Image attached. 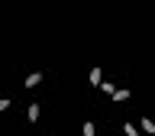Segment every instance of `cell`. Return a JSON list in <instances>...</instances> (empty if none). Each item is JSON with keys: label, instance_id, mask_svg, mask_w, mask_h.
Returning <instances> with one entry per match:
<instances>
[{"label": "cell", "instance_id": "obj_5", "mask_svg": "<svg viewBox=\"0 0 155 136\" xmlns=\"http://www.w3.org/2000/svg\"><path fill=\"white\" fill-rule=\"evenodd\" d=\"M123 133H126V136H139V130H136L133 123H126V126H123Z\"/></svg>", "mask_w": 155, "mask_h": 136}, {"label": "cell", "instance_id": "obj_2", "mask_svg": "<svg viewBox=\"0 0 155 136\" xmlns=\"http://www.w3.org/2000/svg\"><path fill=\"white\" fill-rule=\"evenodd\" d=\"M39 81H42V71H32V75H29V78H26V87H36V84H39Z\"/></svg>", "mask_w": 155, "mask_h": 136}, {"label": "cell", "instance_id": "obj_1", "mask_svg": "<svg viewBox=\"0 0 155 136\" xmlns=\"http://www.w3.org/2000/svg\"><path fill=\"white\" fill-rule=\"evenodd\" d=\"M110 97H113V100H126V97H129V87H116Z\"/></svg>", "mask_w": 155, "mask_h": 136}, {"label": "cell", "instance_id": "obj_6", "mask_svg": "<svg viewBox=\"0 0 155 136\" xmlns=\"http://www.w3.org/2000/svg\"><path fill=\"white\" fill-rule=\"evenodd\" d=\"M7 107H10V100H7V97H0V114H3Z\"/></svg>", "mask_w": 155, "mask_h": 136}, {"label": "cell", "instance_id": "obj_4", "mask_svg": "<svg viewBox=\"0 0 155 136\" xmlns=\"http://www.w3.org/2000/svg\"><path fill=\"white\" fill-rule=\"evenodd\" d=\"M139 130H142V133H155V123H152V120H142V126H139Z\"/></svg>", "mask_w": 155, "mask_h": 136}, {"label": "cell", "instance_id": "obj_3", "mask_svg": "<svg viewBox=\"0 0 155 136\" xmlns=\"http://www.w3.org/2000/svg\"><path fill=\"white\" fill-rule=\"evenodd\" d=\"M39 114H42V110H39V104H29V120H39Z\"/></svg>", "mask_w": 155, "mask_h": 136}]
</instances>
